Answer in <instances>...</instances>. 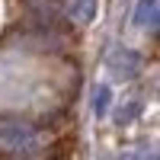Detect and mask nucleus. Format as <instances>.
Listing matches in <instances>:
<instances>
[{
    "mask_svg": "<svg viewBox=\"0 0 160 160\" xmlns=\"http://www.w3.org/2000/svg\"><path fill=\"white\" fill-rule=\"evenodd\" d=\"M109 68L115 77H138L141 74V55L131 48H115L109 55Z\"/></svg>",
    "mask_w": 160,
    "mask_h": 160,
    "instance_id": "2",
    "label": "nucleus"
},
{
    "mask_svg": "<svg viewBox=\"0 0 160 160\" xmlns=\"http://www.w3.org/2000/svg\"><path fill=\"white\" fill-rule=\"evenodd\" d=\"M93 16H96V0H71V19L87 26L93 22Z\"/></svg>",
    "mask_w": 160,
    "mask_h": 160,
    "instance_id": "4",
    "label": "nucleus"
},
{
    "mask_svg": "<svg viewBox=\"0 0 160 160\" xmlns=\"http://www.w3.org/2000/svg\"><path fill=\"white\" fill-rule=\"evenodd\" d=\"M109 99H112V87L109 83H96V90H93V112H96V118L109 115Z\"/></svg>",
    "mask_w": 160,
    "mask_h": 160,
    "instance_id": "5",
    "label": "nucleus"
},
{
    "mask_svg": "<svg viewBox=\"0 0 160 160\" xmlns=\"http://www.w3.org/2000/svg\"><path fill=\"white\" fill-rule=\"evenodd\" d=\"M29 7L42 16V22H55L58 19V3L55 0H29Z\"/></svg>",
    "mask_w": 160,
    "mask_h": 160,
    "instance_id": "6",
    "label": "nucleus"
},
{
    "mask_svg": "<svg viewBox=\"0 0 160 160\" xmlns=\"http://www.w3.org/2000/svg\"><path fill=\"white\" fill-rule=\"evenodd\" d=\"M138 115H141V102H128V106H122V109L115 112V122L118 125H131Z\"/></svg>",
    "mask_w": 160,
    "mask_h": 160,
    "instance_id": "7",
    "label": "nucleus"
},
{
    "mask_svg": "<svg viewBox=\"0 0 160 160\" xmlns=\"http://www.w3.org/2000/svg\"><path fill=\"white\" fill-rule=\"evenodd\" d=\"M48 144V135L32 122H0V151L10 157H26Z\"/></svg>",
    "mask_w": 160,
    "mask_h": 160,
    "instance_id": "1",
    "label": "nucleus"
},
{
    "mask_svg": "<svg viewBox=\"0 0 160 160\" xmlns=\"http://www.w3.org/2000/svg\"><path fill=\"white\" fill-rule=\"evenodd\" d=\"M135 22L138 26H160V0H141L135 10Z\"/></svg>",
    "mask_w": 160,
    "mask_h": 160,
    "instance_id": "3",
    "label": "nucleus"
},
{
    "mask_svg": "<svg viewBox=\"0 0 160 160\" xmlns=\"http://www.w3.org/2000/svg\"><path fill=\"white\" fill-rule=\"evenodd\" d=\"M157 93H160V87H157Z\"/></svg>",
    "mask_w": 160,
    "mask_h": 160,
    "instance_id": "8",
    "label": "nucleus"
}]
</instances>
